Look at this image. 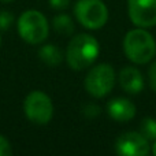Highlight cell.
I'll return each mask as SVG.
<instances>
[{"mask_svg":"<svg viewBox=\"0 0 156 156\" xmlns=\"http://www.w3.org/2000/svg\"><path fill=\"white\" fill-rule=\"evenodd\" d=\"M119 83L122 89L129 94H137L144 88V78L140 70L132 66H126L119 73Z\"/></svg>","mask_w":156,"mask_h":156,"instance_id":"10","label":"cell"},{"mask_svg":"<svg viewBox=\"0 0 156 156\" xmlns=\"http://www.w3.org/2000/svg\"><path fill=\"white\" fill-rule=\"evenodd\" d=\"M107 112L114 121L127 122L134 118L136 115V105L133 101L125 97H116L112 99L107 104Z\"/></svg>","mask_w":156,"mask_h":156,"instance_id":"9","label":"cell"},{"mask_svg":"<svg viewBox=\"0 0 156 156\" xmlns=\"http://www.w3.org/2000/svg\"><path fill=\"white\" fill-rule=\"evenodd\" d=\"M74 14L78 22L89 30L101 29L108 21V10L101 0H78Z\"/></svg>","mask_w":156,"mask_h":156,"instance_id":"4","label":"cell"},{"mask_svg":"<svg viewBox=\"0 0 156 156\" xmlns=\"http://www.w3.org/2000/svg\"><path fill=\"white\" fill-rule=\"evenodd\" d=\"M100 52L97 40L89 34H78L70 40L66 51V59L73 70L80 71L93 65Z\"/></svg>","mask_w":156,"mask_h":156,"instance_id":"1","label":"cell"},{"mask_svg":"<svg viewBox=\"0 0 156 156\" xmlns=\"http://www.w3.org/2000/svg\"><path fill=\"white\" fill-rule=\"evenodd\" d=\"M82 112H83V115L88 116V118H96L100 114V108L97 107L96 104H88V105H85Z\"/></svg>","mask_w":156,"mask_h":156,"instance_id":"16","label":"cell"},{"mask_svg":"<svg viewBox=\"0 0 156 156\" xmlns=\"http://www.w3.org/2000/svg\"><path fill=\"white\" fill-rule=\"evenodd\" d=\"M152 154L156 155V140L154 141V145H152Z\"/></svg>","mask_w":156,"mask_h":156,"instance_id":"19","label":"cell"},{"mask_svg":"<svg viewBox=\"0 0 156 156\" xmlns=\"http://www.w3.org/2000/svg\"><path fill=\"white\" fill-rule=\"evenodd\" d=\"M0 45H2V38H0Z\"/></svg>","mask_w":156,"mask_h":156,"instance_id":"21","label":"cell"},{"mask_svg":"<svg viewBox=\"0 0 156 156\" xmlns=\"http://www.w3.org/2000/svg\"><path fill=\"white\" fill-rule=\"evenodd\" d=\"M11 154H12V149L8 140L0 134V156H10Z\"/></svg>","mask_w":156,"mask_h":156,"instance_id":"15","label":"cell"},{"mask_svg":"<svg viewBox=\"0 0 156 156\" xmlns=\"http://www.w3.org/2000/svg\"><path fill=\"white\" fill-rule=\"evenodd\" d=\"M38 58L43 63L48 66H58L63 60L62 51L54 44H45L38 51Z\"/></svg>","mask_w":156,"mask_h":156,"instance_id":"11","label":"cell"},{"mask_svg":"<svg viewBox=\"0 0 156 156\" xmlns=\"http://www.w3.org/2000/svg\"><path fill=\"white\" fill-rule=\"evenodd\" d=\"M49 25L47 18L37 10H27L18 19V33L27 44H41L48 37Z\"/></svg>","mask_w":156,"mask_h":156,"instance_id":"3","label":"cell"},{"mask_svg":"<svg viewBox=\"0 0 156 156\" xmlns=\"http://www.w3.org/2000/svg\"><path fill=\"white\" fill-rule=\"evenodd\" d=\"M148 80H149V86L154 92H156V62L151 65L148 70Z\"/></svg>","mask_w":156,"mask_h":156,"instance_id":"17","label":"cell"},{"mask_svg":"<svg viewBox=\"0 0 156 156\" xmlns=\"http://www.w3.org/2000/svg\"><path fill=\"white\" fill-rule=\"evenodd\" d=\"M14 22V15L10 11H0V30H7Z\"/></svg>","mask_w":156,"mask_h":156,"instance_id":"14","label":"cell"},{"mask_svg":"<svg viewBox=\"0 0 156 156\" xmlns=\"http://www.w3.org/2000/svg\"><path fill=\"white\" fill-rule=\"evenodd\" d=\"M55 32L62 36H71L74 33V22L67 14H59L52 21Z\"/></svg>","mask_w":156,"mask_h":156,"instance_id":"12","label":"cell"},{"mask_svg":"<svg viewBox=\"0 0 156 156\" xmlns=\"http://www.w3.org/2000/svg\"><path fill=\"white\" fill-rule=\"evenodd\" d=\"M70 0H49V5L54 10H65L69 7Z\"/></svg>","mask_w":156,"mask_h":156,"instance_id":"18","label":"cell"},{"mask_svg":"<svg viewBox=\"0 0 156 156\" xmlns=\"http://www.w3.org/2000/svg\"><path fill=\"white\" fill-rule=\"evenodd\" d=\"M123 51L130 62L136 65H145L156 54V43L151 33L144 27L133 29L123 38Z\"/></svg>","mask_w":156,"mask_h":156,"instance_id":"2","label":"cell"},{"mask_svg":"<svg viewBox=\"0 0 156 156\" xmlns=\"http://www.w3.org/2000/svg\"><path fill=\"white\" fill-rule=\"evenodd\" d=\"M115 85V71L112 66L100 63L89 70L85 78V89L93 97H104Z\"/></svg>","mask_w":156,"mask_h":156,"instance_id":"5","label":"cell"},{"mask_svg":"<svg viewBox=\"0 0 156 156\" xmlns=\"http://www.w3.org/2000/svg\"><path fill=\"white\" fill-rule=\"evenodd\" d=\"M25 115L36 125H47L54 116V104L48 94L41 90H33L23 101Z\"/></svg>","mask_w":156,"mask_h":156,"instance_id":"6","label":"cell"},{"mask_svg":"<svg viewBox=\"0 0 156 156\" xmlns=\"http://www.w3.org/2000/svg\"><path fill=\"white\" fill-rule=\"evenodd\" d=\"M3 2H12V0H3Z\"/></svg>","mask_w":156,"mask_h":156,"instance_id":"20","label":"cell"},{"mask_svg":"<svg viewBox=\"0 0 156 156\" xmlns=\"http://www.w3.org/2000/svg\"><path fill=\"white\" fill-rule=\"evenodd\" d=\"M115 151L122 156H147L151 152V145L140 132H126L118 137Z\"/></svg>","mask_w":156,"mask_h":156,"instance_id":"7","label":"cell"},{"mask_svg":"<svg viewBox=\"0 0 156 156\" xmlns=\"http://www.w3.org/2000/svg\"><path fill=\"white\" fill-rule=\"evenodd\" d=\"M129 18L138 27L156 25V0H127Z\"/></svg>","mask_w":156,"mask_h":156,"instance_id":"8","label":"cell"},{"mask_svg":"<svg viewBox=\"0 0 156 156\" xmlns=\"http://www.w3.org/2000/svg\"><path fill=\"white\" fill-rule=\"evenodd\" d=\"M140 133L148 141H155L156 140V119L144 118L140 123Z\"/></svg>","mask_w":156,"mask_h":156,"instance_id":"13","label":"cell"}]
</instances>
